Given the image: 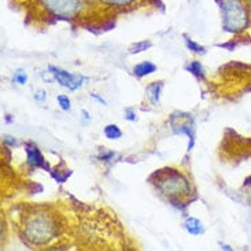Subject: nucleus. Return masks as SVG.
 Returning <instances> with one entry per match:
<instances>
[{"label":"nucleus","mask_w":251,"mask_h":251,"mask_svg":"<svg viewBox=\"0 0 251 251\" xmlns=\"http://www.w3.org/2000/svg\"><path fill=\"white\" fill-rule=\"evenodd\" d=\"M154 176L158 177L156 181H152V180L151 181L155 184L156 188L161 191V194H163L170 201L190 197V183L180 172L175 169H162L155 172Z\"/></svg>","instance_id":"nucleus-1"},{"label":"nucleus","mask_w":251,"mask_h":251,"mask_svg":"<svg viewBox=\"0 0 251 251\" xmlns=\"http://www.w3.org/2000/svg\"><path fill=\"white\" fill-rule=\"evenodd\" d=\"M224 20L231 30H240L247 24V10L240 0H224Z\"/></svg>","instance_id":"nucleus-2"},{"label":"nucleus","mask_w":251,"mask_h":251,"mask_svg":"<svg viewBox=\"0 0 251 251\" xmlns=\"http://www.w3.org/2000/svg\"><path fill=\"white\" fill-rule=\"evenodd\" d=\"M27 238L33 240L34 243H46L47 240L52 238L54 233V225L51 223V220L46 216H36L33 217L26 226Z\"/></svg>","instance_id":"nucleus-3"},{"label":"nucleus","mask_w":251,"mask_h":251,"mask_svg":"<svg viewBox=\"0 0 251 251\" xmlns=\"http://www.w3.org/2000/svg\"><path fill=\"white\" fill-rule=\"evenodd\" d=\"M41 6L55 17L70 18L81 11L82 0H40Z\"/></svg>","instance_id":"nucleus-4"},{"label":"nucleus","mask_w":251,"mask_h":251,"mask_svg":"<svg viewBox=\"0 0 251 251\" xmlns=\"http://www.w3.org/2000/svg\"><path fill=\"white\" fill-rule=\"evenodd\" d=\"M50 72L52 73L55 80L59 82L62 87L70 89V91H75L82 85V80H84L82 77L70 75L66 70H62V69L55 68V66H50Z\"/></svg>","instance_id":"nucleus-5"},{"label":"nucleus","mask_w":251,"mask_h":251,"mask_svg":"<svg viewBox=\"0 0 251 251\" xmlns=\"http://www.w3.org/2000/svg\"><path fill=\"white\" fill-rule=\"evenodd\" d=\"M172 128H173V132L175 133H187L188 137H190V144H188V151L194 149V144H195V128H194V121L190 117V114H185V120L183 123H180V125L172 123Z\"/></svg>","instance_id":"nucleus-6"},{"label":"nucleus","mask_w":251,"mask_h":251,"mask_svg":"<svg viewBox=\"0 0 251 251\" xmlns=\"http://www.w3.org/2000/svg\"><path fill=\"white\" fill-rule=\"evenodd\" d=\"M25 151H26L27 163L30 166H33V168H44V169L48 170V166L46 165V159H44V156L41 155L40 150L37 149L36 146L26 144L25 146Z\"/></svg>","instance_id":"nucleus-7"},{"label":"nucleus","mask_w":251,"mask_h":251,"mask_svg":"<svg viewBox=\"0 0 251 251\" xmlns=\"http://www.w3.org/2000/svg\"><path fill=\"white\" fill-rule=\"evenodd\" d=\"M184 226H185V229L188 233L191 235H201V233H203L204 232V226L203 224L195 217H188L185 220V223H184Z\"/></svg>","instance_id":"nucleus-8"},{"label":"nucleus","mask_w":251,"mask_h":251,"mask_svg":"<svg viewBox=\"0 0 251 251\" xmlns=\"http://www.w3.org/2000/svg\"><path fill=\"white\" fill-rule=\"evenodd\" d=\"M155 70L156 66L154 63L146 61L142 62V63H137L135 68H133V73H135V75H137V77H144V75H152Z\"/></svg>","instance_id":"nucleus-9"},{"label":"nucleus","mask_w":251,"mask_h":251,"mask_svg":"<svg viewBox=\"0 0 251 251\" xmlns=\"http://www.w3.org/2000/svg\"><path fill=\"white\" fill-rule=\"evenodd\" d=\"M161 89H162V82H152L147 87V96H149L150 102L154 106L159 104V96H161Z\"/></svg>","instance_id":"nucleus-10"},{"label":"nucleus","mask_w":251,"mask_h":251,"mask_svg":"<svg viewBox=\"0 0 251 251\" xmlns=\"http://www.w3.org/2000/svg\"><path fill=\"white\" fill-rule=\"evenodd\" d=\"M104 135L110 140H117V139H120L123 136V130L118 128L117 125H114V124H110V125H107L104 128Z\"/></svg>","instance_id":"nucleus-11"},{"label":"nucleus","mask_w":251,"mask_h":251,"mask_svg":"<svg viewBox=\"0 0 251 251\" xmlns=\"http://www.w3.org/2000/svg\"><path fill=\"white\" fill-rule=\"evenodd\" d=\"M150 47H151V43L150 41H140V43L133 44L132 47L129 48V52L130 54H139V52H143V51H146Z\"/></svg>","instance_id":"nucleus-12"},{"label":"nucleus","mask_w":251,"mask_h":251,"mask_svg":"<svg viewBox=\"0 0 251 251\" xmlns=\"http://www.w3.org/2000/svg\"><path fill=\"white\" fill-rule=\"evenodd\" d=\"M188 70H190L192 75H195L198 78H203V69H202V65L199 62H192L190 66H188Z\"/></svg>","instance_id":"nucleus-13"},{"label":"nucleus","mask_w":251,"mask_h":251,"mask_svg":"<svg viewBox=\"0 0 251 251\" xmlns=\"http://www.w3.org/2000/svg\"><path fill=\"white\" fill-rule=\"evenodd\" d=\"M103 1L104 4H107V6H114V7H124V6H128L130 3H133L135 0H100Z\"/></svg>","instance_id":"nucleus-14"},{"label":"nucleus","mask_w":251,"mask_h":251,"mask_svg":"<svg viewBox=\"0 0 251 251\" xmlns=\"http://www.w3.org/2000/svg\"><path fill=\"white\" fill-rule=\"evenodd\" d=\"M58 103H59V107H61L62 110H65V111H68V110H70V107H72V103H70V99H69L68 96L66 95H59L58 98Z\"/></svg>","instance_id":"nucleus-15"},{"label":"nucleus","mask_w":251,"mask_h":251,"mask_svg":"<svg viewBox=\"0 0 251 251\" xmlns=\"http://www.w3.org/2000/svg\"><path fill=\"white\" fill-rule=\"evenodd\" d=\"M14 81L18 82L21 85H24V84L27 81V75H25L22 70H17V72H15V75H14Z\"/></svg>","instance_id":"nucleus-16"},{"label":"nucleus","mask_w":251,"mask_h":251,"mask_svg":"<svg viewBox=\"0 0 251 251\" xmlns=\"http://www.w3.org/2000/svg\"><path fill=\"white\" fill-rule=\"evenodd\" d=\"M185 41H187V46H188L192 51H195V52H198V54H203L204 52L203 47H201V46L195 44V43H194L192 40H190V39H185Z\"/></svg>","instance_id":"nucleus-17"},{"label":"nucleus","mask_w":251,"mask_h":251,"mask_svg":"<svg viewBox=\"0 0 251 251\" xmlns=\"http://www.w3.org/2000/svg\"><path fill=\"white\" fill-rule=\"evenodd\" d=\"M46 98V92L44 91H39V92H36V95H34V99L36 100H43Z\"/></svg>","instance_id":"nucleus-18"},{"label":"nucleus","mask_w":251,"mask_h":251,"mask_svg":"<svg viewBox=\"0 0 251 251\" xmlns=\"http://www.w3.org/2000/svg\"><path fill=\"white\" fill-rule=\"evenodd\" d=\"M4 142H6L7 144H11V146L17 144V140H13L11 136H4Z\"/></svg>","instance_id":"nucleus-19"},{"label":"nucleus","mask_w":251,"mask_h":251,"mask_svg":"<svg viewBox=\"0 0 251 251\" xmlns=\"http://www.w3.org/2000/svg\"><path fill=\"white\" fill-rule=\"evenodd\" d=\"M92 96H94V98H95V99H98V100H99V102L102 103V104H106V102H104V100H103L102 98H99V96L96 95V94H92Z\"/></svg>","instance_id":"nucleus-20"}]
</instances>
